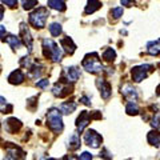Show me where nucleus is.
<instances>
[{"label":"nucleus","mask_w":160,"mask_h":160,"mask_svg":"<svg viewBox=\"0 0 160 160\" xmlns=\"http://www.w3.org/2000/svg\"><path fill=\"white\" fill-rule=\"evenodd\" d=\"M43 53L52 62H62L63 51L52 39H43Z\"/></svg>","instance_id":"f257e3e1"},{"label":"nucleus","mask_w":160,"mask_h":160,"mask_svg":"<svg viewBox=\"0 0 160 160\" xmlns=\"http://www.w3.org/2000/svg\"><path fill=\"white\" fill-rule=\"evenodd\" d=\"M82 66H83V68L86 69V71L91 72V73H102L104 71V67H103V64L100 63L99 55L96 52L86 55L84 59H83Z\"/></svg>","instance_id":"f03ea898"},{"label":"nucleus","mask_w":160,"mask_h":160,"mask_svg":"<svg viewBox=\"0 0 160 160\" xmlns=\"http://www.w3.org/2000/svg\"><path fill=\"white\" fill-rule=\"evenodd\" d=\"M47 124L49 129L55 133H60L63 131V119H62V112L58 108H51L47 113Z\"/></svg>","instance_id":"7ed1b4c3"},{"label":"nucleus","mask_w":160,"mask_h":160,"mask_svg":"<svg viewBox=\"0 0 160 160\" xmlns=\"http://www.w3.org/2000/svg\"><path fill=\"white\" fill-rule=\"evenodd\" d=\"M47 18H48V8L39 7L38 9H35V11L29 15V24L36 29H42L46 27Z\"/></svg>","instance_id":"20e7f679"},{"label":"nucleus","mask_w":160,"mask_h":160,"mask_svg":"<svg viewBox=\"0 0 160 160\" xmlns=\"http://www.w3.org/2000/svg\"><path fill=\"white\" fill-rule=\"evenodd\" d=\"M152 71H153V66H151V64H142V66H139V67H133L131 75H132L133 82L140 83L142 80L146 79Z\"/></svg>","instance_id":"39448f33"},{"label":"nucleus","mask_w":160,"mask_h":160,"mask_svg":"<svg viewBox=\"0 0 160 160\" xmlns=\"http://www.w3.org/2000/svg\"><path fill=\"white\" fill-rule=\"evenodd\" d=\"M52 92H53L55 96H59V98L68 96V95L72 92V86L67 82L66 79H60L59 82L53 86Z\"/></svg>","instance_id":"423d86ee"},{"label":"nucleus","mask_w":160,"mask_h":160,"mask_svg":"<svg viewBox=\"0 0 160 160\" xmlns=\"http://www.w3.org/2000/svg\"><path fill=\"white\" fill-rule=\"evenodd\" d=\"M84 142H86V144L89 147L99 148L103 142V138L100 136L96 131H93V129H88V131L84 133Z\"/></svg>","instance_id":"0eeeda50"},{"label":"nucleus","mask_w":160,"mask_h":160,"mask_svg":"<svg viewBox=\"0 0 160 160\" xmlns=\"http://www.w3.org/2000/svg\"><path fill=\"white\" fill-rule=\"evenodd\" d=\"M91 113L88 111H82L79 115V118L76 119V128H78V132H83L84 128H86L89 123H91Z\"/></svg>","instance_id":"6e6552de"},{"label":"nucleus","mask_w":160,"mask_h":160,"mask_svg":"<svg viewBox=\"0 0 160 160\" xmlns=\"http://www.w3.org/2000/svg\"><path fill=\"white\" fill-rule=\"evenodd\" d=\"M96 86L100 89V95H102L103 99H108L112 93V88L111 84H109L106 79H98L96 80Z\"/></svg>","instance_id":"1a4fd4ad"},{"label":"nucleus","mask_w":160,"mask_h":160,"mask_svg":"<svg viewBox=\"0 0 160 160\" xmlns=\"http://www.w3.org/2000/svg\"><path fill=\"white\" fill-rule=\"evenodd\" d=\"M20 33H22V36H23L24 44L27 46L28 51L31 52V51H32V43H33V40H32V38H31V33H29V29L27 28L26 23H22V24H20Z\"/></svg>","instance_id":"9d476101"},{"label":"nucleus","mask_w":160,"mask_h":160,"mask_svg":"<svg viewBox=\"0 0 160 160\" xmlns=\"http://www.w3.org/2000/svg\"><path fill=\"white\" fill-rule=\"evenodd\" d=\"M4 127H6V131H7L8 133H16L19 129L22 128V123H20L18 119L11 118V119H8L7 122H6Z\"/></svg>","instance_id":"9b49d317"},{"label":"nucleus","mask_w":160,"mask_h":160,"mask_svg":"<svg viewBox=\"0 0 160 160\" xmlns=\"http://www.w3.org/2000/svg\"><path fill=\"white\" fill-rule=\"evenodd\" d=\"M122 93L124 95V98H127L129 102H136L138 99V89L133 88L131 84H127L122 88Z\"/></svg>","instance_id":"f8f14e48"},{"label":"nucleus","mask_w":160,"mask_h":160,"mask_svg":"<svg viewBox=\"0 0 160 160\" xmlns=\"http://www.w3.org/2000/svg\"><path fill=\"white\" fill-rule=\"evenodd\" d=\"M24 79H26V76H24V73L22 69H16V71H13L9 73L8 76V82L11 84H16V86H19V84H22L24 82Z\"/></svg>","instance_id":"ddd939ff"},{"label":"nucleus","mask_w":160,"mask_h":160,"mask_svg":"<svg viewBox=\"0 0 160 160\" xmlns=\"http://www.w3.org/2000/svg\"><path fill=\"white\" fill-rule=\"evenodd\" d=\"M60 46H62V48L66 51L68 55H72L75 52V49H76V46H75V43L72 42L71 38H63L62 40H60Z\"/></svg>","instance_id":"4468645a"},{"label":"nucleus","mask_w":160,"mask_h":160,"mask_svg":"<svg viewBox=\"0 0 160 160\" xmlns=\"http://www.w3.org/2000/svg\"><path fill=\"white\" fill-rule=\"evenodd\" d=\"M64 75H66V80L68 83H75L79 79L80 72L76 67H68V68H66V71H64Z\"/></svg>","instance_id":"2eb2a0df"},{"label":"nucleus","mask_w":160,"mask_h":160,"mask_svg":"<svg viewBox=\"0 0 160 160\" xmlns=\"http://www.w3.org/2000/svg\"><path fill=\"white\" fill-rule=\"evenodd\" d=\"M67 147L71 149V151H76V149L80 148V136H79V132H72L71 136L68 139V144Z\"/></svg>","instance_id":"dca6fc26"},{"label":"nucleus","mask_w":160,"mask_h":160,"mask_svg":"<svg viewBox=\"0 0 160 160\" xmlns=\"http://www.w3.org/2000/svg\"><path fill=\"white\" fill-rule=\"evenodd\" d=\"M48 7L55 11H66V0H48Z\"/></svg>","instance_id":"f3484780"},{"label":"nucleus","mask_w":160,"mask_h":160,"mask_svg":"<svg viewBox=\"0 0 160 160\" xmlns=\"http://www.w3.org/2000/svg\"><path fill=\"white\" fill-rule=\"evenodd\" d=\"M147 140L148 143L151 144V146H155V147H160V133L158 132V129H155V131H151L148 132L147 135Z\"/></svg>","instance_id":"a211bd4d"},{"label":"nucleus","mask_w":160,"mask_h":160,"mask_svg":"<svg viewBox=\"0 0 160 160\" xmlns=\"http://www.w3.org/2000/svg\"><path fill=\"white\" fill-rule=\"evenodd\" d=\"M147 51H148L149 55H152V56L159 55L160 53V39L155 40V42H149L147 44Z\"/></svg>","instance_id":"6ab92c4d"},{"label":"nucleus","mask_w":160,"mask_h":160,"mask_svg":"<svg viewBox=\"0 0 160 160\" xmlns=\"http://www.w3.org/2000/svg\"><path fill=\"white\" fill-rule=\"evenodd\" d=\"M100 7H102V3H100L99 0H88L87 6H86V13L87 15H91L95 11H98Z\"/></svg>","instance_id":"aec40b11"},{"label":"nucleus","mask_w":160,"mask_h":160,"mask_svg":"<svg viewBox=\"0 0 160 160\" xmlns=\"http://www.w3.org/2000/svg\"><path fill=\"white\" fill-rule=\"evenodd\" d=\"M75 109H76V103L75 102H64L60 104V111H62L63 113H72Z\"/></svg>","instance_id":"412c9836"},{"label":"nucleus","mask_w":160,"mask_h":160,"mask_svg":"<svg viewBox=\"0 0 160 160\" xmlns=\"http://www.w3.org/2000/svg\"><path fill=\"white\" fill-rule=\"evenodd\" d=\"M6 42L11 46L12 49H19L20 47H22V42H20V39L18 36H13V35H8Z\"/></svg>","instance_id":"4be33fe9"},{"label":"nucleus","mask_w":160,"mask_h":160,"mask_svg":"<svg viewBox=\"0 0 160 160\" xmlns=\"http://www.w3.org/2000/svg\"><path fill=\"white\" fill-rule=\"evenodd\" d=\"M0 112H3V113L12 112V106L4 98H2V96H0Z\"/></svg>","instance_id":"5701e85b"},{"label":"nucleus","mask_w":160,"mask_h":160,"mask_svg":"<svg viewBox=\"0 0 160 160\" xmlns=\"http://www.w3.org/2000/svg\"><path fill=\"white\" fill-rule=\"evenodd\" d=\"M48 29H49V33L52 35V36H59L60 33H62V26H60L59 23H51L49 24V27H48Z\"/></svg>","instance_id":"b1692460"},{"label":"nucleus","mask_w":160,"mask_h":160,"mask_svg":"<svg viewBox=\"0 0 160 160\" xmlns=\"http://www.w3.org/2000/svg\"><path fill=\"white\" fill-rule=\"evenodd\" d=\"M116 58V52H115L113 48H106V51L103 52V59L106 62H112V60Z\"/></svg>","instance_id":"393cba45"},{"label":"nucleus","mask_w":160,"mask_h":160,"mask_svg":"<svg viewBox=\"0 0 160 160\" xmlns=\"http://www.w3.org/2000/svg\"><path fill=\"white\" fill-rule=\"evenodd\" d=\"M126 112L128 115H138L139 113V107H138V104L135 103V102H129L127 104V107H126Z\"/></svg>","instance_id":"a878e982"},{"label":"nucleus","mask_w":160,"mask_h":160,"mask_svg":"<svg viewBox=\"0 0 160 160\" xmlns=\"http://www.w3.org/2000/svg\"><path fill=\"white\" fill-rule=\"evenodd\" d=\"M22 4H23V8L24 9L29 11V9H32L33 7L38 6V0H23Z\"/></svg>","instance_id":"bb28decb"},{"label":"nucleus","mask_w":160,"mask_h":160,"mask_svg":"<svg viewBox=\"0 0 160 160\" xmlns=\"http://www.w3.org/2000/svg\"><path fill=\"white\" fill-rule=\"evenodd\" d=\"M123 7H118V8H113L112 11H111V13L113 15V18L115 19H119L120 16H123Z\"/></svg>","instance_id":"cd10ccee"},{"label":"nucleus","mask_w":160,"mask_h":160,"mask_svg":"<svg viewBox=\"0 0 160 160\" xmlns=\"http://www.w3.org/2000/svg\"><path fill=\"white\" fill-rule=\"evenodd\" d=\"M100 158H103L104 160H112V155L108 152L107 148H104L102 152H100Z\"/></svg>","instance_id":"c85d7f7f"},{"label":"nucleus","mask_w":160,"mask_h":160,"mask_svg":"<svg viewBox=\"0 0 160 160\" xmlns=\"http://www.w3.org/2000/svg\"><path fill=\"white\" fill-rule=\"evenodd\" d=\"M3 4H6L9 8H13V7H16L18 0H3Z\"/></svg>","instance_id":"c756f323"},{"label":"nucleus","mask_w":160,"mask_h":160,"mask_svg":"<svg viewBox=\"0 0 160 160\" xmlns=\"http://www.w3.org/2000/svg\"><path fill=\"white\" fill-rule=\"evenodd\" d=\"M48 84H49V80H48V79H43L42 82H38V83H36V86H38L39 88H47Z\"/></svg>","instance_id":"7c9ffc66"},{"label":"nucleus","mask_w":160,"mask_h":160,"mask_svg":"<svg viewBox=\"0 0 160 160\" xmlns=\"http://www.w3.org/2000/svg\"><path fill=\"white\" fill-rule=\"evenodd\" d=\"M79 160H92V155L89 152H83L79 156Z\"/></svg>","instance_id":"2f4dec72"},{"label":"nucleus","mask_w":160,"mask_h":160,"mask_svg":"<svg viewBox=\"0 0 160 160\" xmlns=\"http://www.w3.org/2000/svg\"><path fill=\"white\" fill-rule=\"evenodd\" d=\"M120 3H122V6H124V7L135 6V0H120Z\"/></svg>","instance_id":"473e14b6"},{"label":"nucleus","mask_w":160,"mask_h":160,"mask_svg":"<svg viewBox=\"0 0 160 160\" xmlns=\"http://www.w3.org/2000/svg\"><path fill=\"white\" fill-rule=\"evenodd\" d=\"M80 102H82L83 104H86V106H91V99H89L88 96H82L80 98Z\"/></svg>","instance_id":"72a5a7b5"},{"label":"nucleus","mask_w":160,"mask_h":160,"mask_svg":"<svg viewBox=\"0 0 160 160\" xmlns=\"http://www.w3.org/2000/svg\"><path fill=\"white\" fill-rule=\"evenodd\" d=\"M63 160H79V158H76L75 155H67V156H64Z\"/></svg>","instance_id":"f704fd0d"},{"label":"nucleus","mask_w":160,"mask_h":160,"mask_svg":"<svg viewBox=\"0 0 160 160\" xmlns=\"http://www.w3.org/2000/svg\"><path fill=\"white\" fill-rule=\"evenodd\" d=\"M6 32H7V29H6V27L4 26H0V39H2L4 35H6Z\"/></svg>","instance_id":"c9c22d12"},{"label":"nucleus","mask_w":160,"mask_h":160,"mask_svg":"<svg viewBox=\"0 0 160 160\" xmlns=\"http://www.w3.org/2000/svg\"><path fill=\"white\" fill-rule=\"evenodd\" d=\"M4 16V6H0V20Z\"/></svg>","instance_id":"e433bc0d"},{"label":"nucleus","mask_w":160,"mask_h":160,"mask_svg":"<svg viewBox=\"0 0 160 160\" xmlns=\"http://www.w3.org/2000/svg\"><path fill=\"white\" fill-rule=\"evenodd\" d=\"M156 93H158V96H160V86L156 88Z\"/></svg>","instance_id":"4c0bfd02"},{"label":"nucleus","mask_w":160,"mask_h":160,"mask_svg":"<svg viewBox=\"0 0 160 160\" xmlns=\"http://www.w3.org/2000/svg\"><path fill=\"white\" fill-rule=\"evenodd\" d=\"M43 160H56V159H53V158H46V159H43Z\"/></svg>","instance_id":"58836bf2"}]
</instances>
